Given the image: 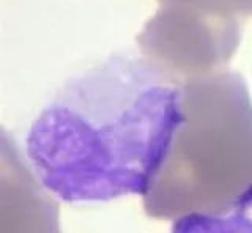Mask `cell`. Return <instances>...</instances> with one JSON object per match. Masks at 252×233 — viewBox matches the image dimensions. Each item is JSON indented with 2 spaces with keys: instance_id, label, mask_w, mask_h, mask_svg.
<instances>
[{
  "instance_id": "cell-1",
  "label": "cell",
  "mask_w": 252,
  "mask_h": 233,
  "mask_svg": "<svg viewBox=\"0 0 252 233\" xmlns=\"http://www.w3.org/2000/svg\"><path fill=\"white\" fill-rule=\"evenodd\" d=\"M183 120V82L117 52L73 76L32 123L26 156L66 204L147 196Z\"/></svg>"
},
{
  "instance_id": "cell-2",
  "label": "cell",
  "mask_w": 252,
  "mask_h": 233,
  "mask_svg": "<svg viewBox=\"0 0 252 233\" xmlns=\"http://www.w3.org/2000/svg\"><path fill=\"white\" fill-rule=\"evenodd\" d=\"M252 186V99L244 77L213 73L183 82V120L144 197L150 217L180 219L227 208Z\"/></svg>"
},
{
  "instance_id": "cell-3",
  "label": "cell",
  "mask_w": 252,
  "mask_h": 233,
  "mask_svg": "<svg viewBox=\"0 0 252 233\" xmlns=\"http://www.w3.org/2000/svg\"><path fill=\"white\" fill-rule=\"evenodd\" d=\"M2 233H60L59 209L24 162L18 148L3 136Z\"/></svg>"
},
{
  "instance_id": "cell-4",
  "label": "cell",
  "mask_w": 252,
  "mask_h": 233,
  "mask_svg": "<svg viewBox=\"0 0 252 233\" xmlns=\"http://www.w3.org/2000/svg\"><path fill=\"white\" fill-rule=\"evenodd\" d=\"M170 233H252V186L220 211L180 217Z\"/></svg>"
},
{
  "instance_id": "cell-5",
  "label": "cell",
  "mask_w": 252,
  "mask_h": 233,
  "mask_svg": "<svg viewBox=\"0 0 252 233\" xmlns=\"http://www.w3.org/2000/svg\"><path fill=\"white\" fill-rule=\"evenodd\" d=\"M158 16L185 19V18H203V19H222V18H241L230 0H158Z\"/></svg>"
},
{
  "instance_id": "cell-6",
  "label": "cell",
  "mask_w": 252,
  "mask_h": 233,
  "mask_svg": "<svg viewBox=\"0 0 252 233\" xmlns=\"http://www.w3.org/2000/svg\"><path fill=\"white\" fill-rule=\"evenodd\" d=\"M230 2L240 16H252V0H230Z\"/></svg>"
}]
</instances>
